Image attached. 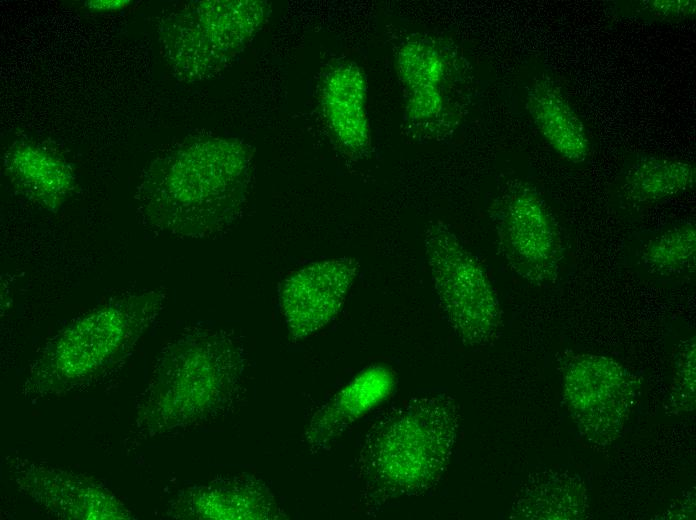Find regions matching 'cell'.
<instances>
[{
  "mask_svg": "<svg viewBox=\"0 0 696 520\" xmlns=\"http://www.w3.org/2000/svg\"><path fill=\"white\" fill-rule=\"evenodd\" d=\"M252 155L233 139L198 137L158 155L143 171L135 201L150 230L179 238L224 234L240 218Z\"/></svg>",
  "mask_w": 696,
  "mask_h": 520,
  "instance_id": "6da1fadb",
  "label": "cell"
},
{
  "mask_svg": "<svg viewBox=\"0 0 696 520\" xmlns=\"http://www.w3.org/2000/svg\"><path fill=\"white\" fill-rule=\"evenodd\" d=\"M456 430V407L449 398L406 404L369 435L361 460L367 482L385 499L427 490L448 463Z\"/></svg>",
  "mask_w": 696,
  "mask_h": 520,
  "instance_id": "7a4b0ae2",
  "label": "cell"
},
{
  "mask_svg": "<svg viewBox=\"0 0 696 520\" xmlns=\"http://www.w3.org/2000/svg\"><path fill=\"white\" fill-rule=\"evenodd\" d=\"M164 298L159 290L128 293L74 320L46 346L34 378L76 381L119 361L157 317Z\"/></svg>",
  "mask_w": 696,
  "mask_h": 520,
  "instance_id": "3957f363",
  "label": "cell"
},
{
  "mask_svg": "<svg viewBox=\"0 0 696 520\" xmlns=\"http://www.w3.org/2000/svg\"><path fill=\"white\" fill-rule=\"evenodd\" d=\"M245 362L242 344L227 331L194 329L176 338L162 351L155 370L166 420L191 421L228 399Z\"/></svg>",
  "mask_w": 696,
  "mask_h": 520,
  "instance_id": "277c9868",
  "label": "cell"
},
{
  "mask_svg": "<svg viewBox=\"0 0 696 520\" xmlns=\"http://www.w3.org/2000/svg\"><path fill=\"white\" fill-rule=\"evenodd\" d=\"M424 245L436 294L454 333L469 347L494 342L501 331L502 312L476 256L440 221L427 227Z\"/></svg>",
  "mask_w": 696,
  "mask_h": 520,
  "instance_id": "5b68a950",
  "label": "cell"
},
{
  "mask_svg": "<svg viewBox=\"0 0 696 520\" xmlns=\"http://www.w3.org/2000/svg\"><path fill=\"white\" fill-rule=\"evenodd\" d=\"M257 1H202L169 15L160 37L168 61L187 79L214 74L255 34L266 16Z\"/></svg>",
  "mask_w": 696,
  "mask_h": 520,
  "instance_id": "8992f818",
  "label": "cell"
},
{
  "mask_svg": "<svg viewBox=\"0 0 696 520\" xmlns=\"http://www.w3.org/2000/svg\"><path fill=\"white\" fill-rule=\"evenodd\" d=\"M498 249L510 269L535 285L558 278L564 258L559 226L544 199L530 185L507 188L491 212Z\"/></svg>",
  "mask_w": 696,
  "mask_h": 520,
  "instance_id": "52a82bcc",
  "label": "cell"
},
{
  "mask_svg": "<svg viewBox=\"0 0 696 520\" xmlns=\"http://www.w3.org/2000/svg\"><path fill=\"white\" fill-rule=\"evenodd\" d=\"M564 398L580 433L597 446L612 443L633 406L635 376L611 357L572 353L562 364Z\"/></svg>",
  "mask_w": 696,
  "mask_h": 520,
  "instance_id": "ba28073f",
  "label": "cell"
},
{
  "mask_svg": "<svg viewBox=\"0 0 696 520\" xmlns=\"http://www.w3.org/2000/svg\"><path fill=\"white\" fill-rule=\"evenodd\" d=\"M352 258L311 263L289 275L280 287V307L293 339L317 332L339 313L358 273Z\"/></svg>",
  "mask_w": 696,
  "mask_h": 520,
  "instance_id": "9c48e42d",
  "label": "cell"
},
{
  "mask_svg": "<svg viewBox=\"0 0 696 520\" xmlns=\"http://www.w3.org/2000/svg\"><path fill=\"white\" fill-rule=\"evenodd\" d=\"M5 174L20 194L50 211L57 210L76 188L69 163L33 142H16L5 153Z\"/></svg>",
  "mask_w": 696,
  "mask_h": 520,
  "instance_id": "30bf717a",
  "label": "cell"
},
{
  "mask_svg": "<svg viewBox=\"0 0 696 520\" xmlns=\"http://www.w3.org/2000/svg\"><path fill=\"white\" fill-rule=\"evenodd\" d=\"M396 69L406 94V115L418 124L437 119L445 108L443 85L448 63L441 49L425 38L408 40L397 54Z\"/></svg>",
  "mask_w": 696,
  "mask_h": 520,
  "instance_id": "8fae6325",
  "label": "cell"
},
{
  "mask_svg": "<svg viewBox=\"0 0 696 520\" xmlns=\"http://www.w3.org/2000/svg\"><path fill=\"white\" fill-rule=\"evenodd\" d=\"M327 123L339 145L351 155H361L370 146L366 113V81L353 63L332 68L325 77L321 95Z\"/></svg>",
  "mask_w": 696,
  "mask_h": 520,
  "instance_id": "7c38bea8",
  "label": "cell"
},
{
  "mask_svg": "<svg viewBox=\"0 0 696 520\" xmlns=\"http://www.w3.org/2000/svg\"><path fill=\"white\" fill-rule=\"evenodd\" d=\"M394 382L393 373L383 366L362 371L315 413L307 428V442L315 449L326 447L350 424L388 398Z\"/></svg>",
  "mask_w": 696,
  "mask_h": 520,
  "instance_id": "4fadbf2b",
  "label": "cell"
},
{
  "mask_svg": "<svg viewBox=\"0 0 696 520\" xmlns=\"http://www.w3.org/2000/svg\"><path fill=\"white\" fill-rule=\"evenodd\" d=\"M527 109L541 135L562 158L573 163L587 159L590 145L584 125L554 81L542 77L531 85Z\"/></svg>",
  "mask_w": 696,
  "mask_h": 520,
  "instance_id": "5bb4252c",
  "label": "cell"
},
{
  "mask_svg": "<svg viewBox=\"0 0 696 520\" xmlns=\"http://www.w3.org/2000/svg\"><path fill=\"white\" fill-rule=\"evenodd\" d=\"M695 172L692 162L644 154L629 164L620 189L630 204H653L693 189Z\"/></svg>",
  "mask_w": 696,
  "mask_h": 520,
  "instance_id": "9a60e30c",
  "label": "cell"
},
{
  "mask_svg": "<svg viewBox=\"0 0 696 520\" xmlns=\"http://www.w3.org/2000/svg\"><path fill=\"white\" fill-rule=\"evenodd\" d=\"M541 476L518 501L523 518L574 519L585 513L587 494L578 477L559 472Z\"/></svg>",
  "mask_w": 696,
  "mask_h": 520,
  "instance_id": "2e32d148",
  "label": "cell"
},
{
  "mask_svg": "<svg viewBox=\"0 0 696 520\" xmlns=\"http://www.w3.org/2000/svg\"><path fill=\"white\" fill-rule=\"evenodd\" d=\"M696 229L685 222L666 228L645 245L641 260L653 274L675 276L695 267Z\"/></svg>",
  "mask_w": 696,
  "mask_h": 520,
  "instance_id": "e0dca14e",
  "label": "cell"
},
{
  "mask_svg": "<svg viewBox=\"0 0 696 520\" xmlns=\"http://www.w3.org/2000/svg\"><path fill=\"white\" fill-rule=\"evenodd\" d=\"M203 508L205 517L226 519L264 518L272 508V501L265 488L255 481L244 480L206 494Z\"/></svg>",
  "mask_w": 696,
  "mask_h": 520,
  "instance_id": "ac0fdd59",
  "label": "cell"
},
{
  "mask_svg": "<svg viewBox=\"0 0 696 520\" xmlns=\"http://www.w3.org/2000/svg\"><path fill=\"white\" fill-rule=\"evenodd\" d=\"M620 12L627 17L651 22L677 23L695 15L693 0H642L629 1Z\"/></svg>",
  "mask_w": 696,
  "mask_h": 520,
  "instance_id": "d6986e66",
  "label": "cell"
},
{
  "mask_svg": "<svg viewBox=\"0 0 696 520\" xmlns=\"http://www.w3.org/2000/svg\"><path fill=\"white\" fill-rule=\"evenodd\" d=\"M674 381L673 389H677L674 396H687L689 402L694 405V388H695V338L685 340L675 356L674 363Z\"/></svg>",
  "mask_w": 696,
  "mask_h": 520,
  "instance_id": "ffe728a7",
  "label": "cell"
},
{
  "mask_svg": "<svg viewBox=\"0 0 696 520\" xmlns=\"http://www.w3.org/2000/svg\"><path fill=\"white\" fill-rule=\"evenodd\" d=\"M129 1H124V0H105V1H89L87 2V6L92 8V9H97V10H114V9H119L127 5Z\"/></svg>",
  "mask_w": 696,
  "mask_h": 520,
  "instance_id": "44dd1931",
  "label": "cell"
}]
</instances>
